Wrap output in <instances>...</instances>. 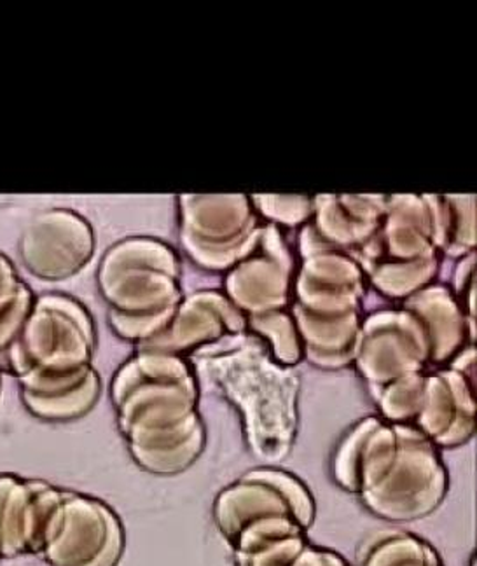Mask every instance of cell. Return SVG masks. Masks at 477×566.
I'll return each mask as SVG.
<instances>
[{
  "instance_id": "1",
  "label": "cell",
  "mask_w": 477,
  "mask_h": 566,
  "mask_svg": "<svg viewBox=\"0 0 477 566\" xmlns=\"http://www.w3.org/2000/svg\"><path fill=\"white\" fill-rule=\"evenodd\" d=\"M125 549L120 517L102 500L65 492L41 558L50 566H116Z\"/></svg>"
},
{
  "instance_id": "2",
  "label": "cell",
  "mask_w": 477,
  "mask_h": 566,
  "mask_svg": "<svg viewBox=\"0 0 477 566\" xmlns=\"http://www.w3.org/2000/svg\"><path fill=\"white\" fill-rule=\"evenodd\" d=\"M65 492L41 479L0 474V558L41 556Z\"/></svg>"
},
{
  "instance_id": "3",
  "label": "cell",
  "mask_w": 477,
  "mask_h": 566,
  "mask_svg": "<svg viewBox=\"0 0 477 566\" xmlns=\"http://www.w3.org/2000/svg\"><path fill=\"white\" fill-rule=\"evenodd\" d=\"M100 394V379L95 373L71 390L60 391L53 396H33L21 391L23 405L32 417L42 421H72L86 417L92 411Z\"/></svg>"
}]
</instances>
